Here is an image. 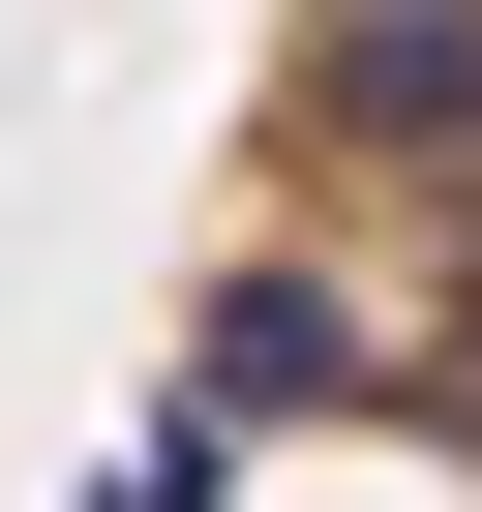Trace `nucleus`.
<instances>
[{"instance_id":"1","label":"nucleus","mask_w":482,"mask_h":512,"mask_svg":"<svg viewBox=\"0 0 482 512\" xmlns=\"http://www.w3.org/2000/svg\"><path fill=\"white\" fill-rule=\"evenodd\" d=\"M302 392H362V302H332V272H241V302H211V362H181V422H211V452H272Z\"/></svg>"}]
</instances>
